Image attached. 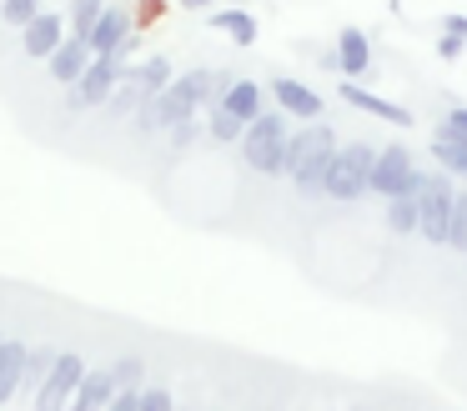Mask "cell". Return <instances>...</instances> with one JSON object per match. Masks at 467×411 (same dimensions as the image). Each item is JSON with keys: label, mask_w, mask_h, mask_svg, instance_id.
Wrapping results in <instances>:
<instances>
[{"label": "cell", "mask_w": 467, "mask_h": 411, "mask_svg": "<svg viewBox=\"0 0 467 411\" xmlns=\"http://www.w3.org/2000/svg\"><path fill=\"white\" fill-rule=\"evenodd\" d=\"M166 136H171V150H186V146H196V140L206 136V126L202 120H182V126H171Z\"/></svg>", "instance_id": "29"}, {"label": "cell", "mask_w": 467, "mask_h": 411, "mask_svg": "<svg viewBox=\"0 0 467 411\" xmlns=\"http://www.w3.org/2000/svg\"><path fill=\"white\" fill-rule=\"evenodd\" d=\"M337 70H342V80H362L372 70V40H367L362 26H342V36H337Z\"/></svg>", "instance_id": "12"}, {"label": "cell", "mask_w": 467, "mask_h": 411, "mask_svg": "<svg viewBox=\"0 0 467 411\" xmlns=\"http://www.w3.org/2000/svg\"><path fill=\"white\" fill-rule=\"evenodd\" d=\"M131 36V5H106L101 20H96L91 40H86V50L91 56H116V46Z\"/></svg>", "instance_id": "13"}, {"label": "cell", "mask_w": 467, "mask_h": 411, "mask_svg": "<svg viewBox=\"0 0 467 411\" xmlns=\"http://www.w3.org/2000/svg\"><path fill=\"white\" fill-rule=\"evenodd\" d=\"M442 36H457V40H467V15H442Z\"/></svg>", "instance_id": "32"}, {"label": "cell", "mask_w": 467, "mask_h": 411, "mask_svg": "<svg viewBox=\"0 0 467 411\" xmlns=\"http://www.w3.org/2000/svg\"><path fill=\"white\" fill-rule=\"evenodd\" d=\"M427 150H432V160H437V170H447V176H462L467 180V146H462V140H452V136H432V146H427Z\"/></svg>", "instance_id": "19"}, {"label": "cell", "mask_w": 467, "mask_h": 411, "mask_svg": "<svg viewBox=\"0 0 467 411\" xmlns=\"http://www.w3.org/2000/svg\"><path fill=\"white\" fill-rule=\"evenodd\" d=\"M447 130H452V136H467V106H452L447 110V120H442Z\"/></svg>", "instance_id": "31"}, {"label": "cell", "mask_w": 467, "mask_h": 411, "mask_svg": "<svg viewBox=\"0 0 467 411\" xmlns=\"http://www.w3.org/2000/svg\"><path fill=\"white\" fill-rule=\"evenodd\" d=\"M447 246L467 256V190H457V200H452V221H447Z\"/></svg>", "instance_id": "25"}, {"label": "cell", "mask_w": 467, "mask_h": 411, "mask_svg": "<svg viewBox=\"0 0 467 411\" xmlns=\"http://www.w3.org/2000/svg\"><path fill=\"white\" fill-rule=\"evenodd\" d=\"M126 66H131L126 56H91L86 76L76 80L71 90H66V110H71V116H86V110H106L111 90L121 86V76H126Z\"/></svg>", "instance_id": "4"}, {"label": "cell", "mask_w": 467, "mask_h": 411, "mask_svg": "<svg viewBox=\"0 0 467 411\" xmlns=\"http://www.w3.org/2000/svg\"><path fill=\"white\" fill-rule=\"evenodd\" d=\"M166 15V0H131V30H151Z\"/></svg>", "instance_id": "27"}, {"label": "cell", "mask_w": 467, "mask_h": 411, "mask_svg": "<svg viewBox=\"0 0 467 411\" xmlns=\"http://www.w3.org/2000/svg\"><path fill=\"white\" fill-rule=\"evenodd\" d=\"M337 96H342L347 106L367 110V116H377V120H387V126H397V130H407V126L417 120L407 106H397V100H387V96H372V90L357 86V80H342V86H337Z\"/></svg>", "instance_id": "10"}, {"label": "cell", "mask_w": 467, "mask_h": 411, "mask_svg": "<svg viewBox=\"0 0 467 411\" xmlns=\"http://www.w3.org/2000/svg\"><path fill=\"white\" fill-rule=\"evenodd\" d=\"M136 411H176V401H171V391H166V386H141Z\"/></svg>", "instance_id": "28"}, {"label": "cell", "mask_w": 467, "mask_h": 411, "mask_svg": "<svg viewBox=\"0 0 467 411\" xmlns=\"http://www.w3.org/2000/svg\"><path fill=\"white\" fill-rule=\"evenodd\" d=\"M216 106L232 110V116L242 120V126H252V120L266 110V90L256 86V80H232V90H226V96L216 100Z\"/></svg>", "instance_id": "17"}, {"label": "cell", "mask_w": 467, "mask_h": 411, "mask_svg": "<svg viewBox=\"0 0 467 411\" xmlns=\"http://www.w3.org/2000/svg\"><path fill=\"white\" fill-rule=\"evenodd\" d=\"M462 50H467V40H457V36H442V40H437V56H442V60H457Z\"/></svg>", "instance_id": "30"}, {"label": "cell", "mask_w": 467, "mask_h": 411, "mask_svg": "<svg viewBox=\"0 0 467 411\" xmlns=\"http://www.w3.org/2000/svg\"><path fill=\"white\" fill-rule=\"evenodd\" d=\"M337 150H342L337 146V130L327 126V120H306L302 130L286 136V170L282 176H292V186L302 190V196H322Z\"/></svg>", "instance_id": "1"}, {"label": "cell", "mask_w": 467, "mask_h": 411, "mask_svg": "<svg viewBox=\"0 0 467 411\" xmlns=\"http://www.w3.org/2000/svg\"><path fill=\"white\" fill-rule=\"evenodd\" d=\"M0 341H5V331H0Z\"/></svg>", "instance_id": "35"}, {"label": "cell", "mask_w": 467, "mask_h": 411, "mask_svg": "<svg viewBox=\"0 0 467 411\" xmlns=\"http://www.w3.org/2000/svg\"><path fill=\"white\" fill-rule=\"evenodd\" d=\"M452 200L457 186L447 170H422V190H417V236H427V246H447V221H452Z\"/></svg>", "instance_id": "5"}, {"label": "cell", "mask_w": 467, "mask_h": 411, "mask_svg": "<svg viewBox=\"0 0 467 411\" xmlns=\"http://www.w3.org/2000/svg\"><path fill=\"white\" fill-rule=\"evenodd\" d=\"M111 396H116L111 366H106V371H86L81 386H76V396H71V406H66V411H106V406H111Z\"/></svg>", "instance_id": "18"}, {"label": "cell", "mask_w": 467, "mask_h": 411, "mask_svg": "<svg viewBox=\"0 0 467 411\" xmlns=\"http://www.w3.org/2000/svg\"><path fill=\"white\" fill-rule=\"evenodd\" d=\"M111 381H116V391H141L146 386V361L141 356H121L111 366Z\"/></svg>", "instance_id": "24"}, {"label": "cell", "mask_w": 467, "mask_h": 411, "mask_svg": "<svg viewBox=\"0 0 467 411\" xmlns=\"http://www.w3.org/2000/svg\"><path fill=\"white\" fill-rule=\"evenodd\" d=\"M212 106V70H186L171 86L156 96V116H161V130L182 126V120H196V110Z\"/></svg>", "instance_id": "6"}, {"label": "cell", "mask_w": 467, "mask_h": 411, "mask_svg": "<svg viewBox=\"0 0 467 411\" xmlns=\"http://www.w3.org/2000/svg\"><path fill=\"white\" fill-rule=\"evenodd\" d=\"M46 66H51V80H56V86L71 90L76 80L86 76V66H91V50H86V40L66 36V40H61V50H56V56L46 60Z\"/></svg>", "instance_id": "14"}, {"label": "cell", "mask_w": 467, "mask_h": 411, "mask_svg": "<svg viewBox=\"0 0 467 411\" xmlns=\"http://www.w3.org/2000/svg\"><path fill=\"white\" fill-rule=\"evenodd\" d=\"M86 376V361L76 356V351H61L51 366V376L41 381V391H36V411H66L76 396V386H81Z\"/></svg>", "instance_id": "8"}, {"label": "cell", "mask_w": 467, "mask_h": 411, "mask_svg": "<svg viewBox=\"0 0 467 411\" xmlns=\"http://www.w3.org/2000/svg\"><path fill=\"white\" fill-rule=\"evenodd\" d=\"M61 40H66V15H56V10H41V15L21 30V50L31 60H51L56 50H61Z\"/></svg>", "instance_id": "11"}, {"label": "cell", "mask_w": 467, "mask_h": 411, "mask_svg": "<svg viewBox=\"0 0 467 411\" xmlns=\"http://www.w3.org/2000/svg\"><path fill=\"white\" fill-rule=\"evenodd\" d=\"M56 356H61V351H56L51 341H46V346H31V351H26V376H21V391H41V381L51 376Z\"/></svg>", "instance_id": "20"}, {"label": "cell", "mask_w": 467, "mask_h": 411, "mask_svg": "<svg viewBox=\"0 0 467 411\" xmlns=\"http://www.w3.org/2000/svg\"><path fill=\"white\" fill-rule=\"evenodd\" d=\"M372 160H377V146H367V140H347V146L337 150L332 170H327L322 196L342 200V206H352V200L372 196Z\"/></svg>", "instance_id": "3"}, {"label": "cell", "mask_w": 467, "mask_h": 411, "mask_svg": "<svg viewBox=\"0 0 467 411\" xmlns=\"http://www.w3.org/2000/svg\"><path fill=\"white\" fill-rule=\"evenodd\" d=\"M206 136H212L216 146H232V140H242V136H246V126L232 116V110L212 106V110H206Z\"/></svg>", "instance_id": "23"}, {"label": "cell", "mask_w": 467, "mask_h": 411, "mask_svg": "<svg viewBox=\"0 0 467 411\" xmlns=\"http://www.w3.org/2000/svg\"><path fill=\"white\" fill-rule=\"evenodd\" d=\"M101 10H106V0H71V10H66V30H71L76 40H91Z\"/></svg>", "instance_id": "22"}, {"label": "cell", "mask_w": 467, "mask_h": 411, "mask_svg": "<svg viewBox=\"0 0 467 411\" xmlns=\"http://www.w3.org/2000/svg\"><path fill=\"white\" fill-rule=\"evenodd\" d=\"M266 96L276 100L282 116H296V120H322V96H317L306 80H292V76H276L266 86Z\"/></svg>", "instance_id": "9"}, {"label": "cell", "mask_w": 467, "mask_h": 411, "mask_svg": "<svg viewBox=\"0 0 467 411\" xmlns=\"http://www.w3.org/2000/svg\"><path fill=\"white\" fill-rule=\"evenodd\" d=\"M417 190H422V170H417L412 150H407L402 140H392V146L377 150V160H372V196L397 200V196H417Z\"/></svg>", "instance_id": "7"}, {"label": "cell", "mask_w": 467, "mask_h": 411, "mask_svg": "<svg viewBox=\"0 0 467 411\" xmlns=\"http://www.w3.org/2000/svg\"><path fill=\"white\" fill-rule=\"evenodd\" d=\"M206 26L212 30H222L232 46H256V36H262V26H256V15L252 10H242V5H232V10H216V15H206Z\"/></svg>", "instance_id": "16"}, {"label": "cell", "mask_w": 467, "mask_h": 411, "mask_svg": "<svg viewBox=\"0 0 467 411\" xmlns=\"http://www.w3.org/2000/svg\"><path fill=\"white\" fill-rule=\"evenodd\" d=\"M182 5H186V10H206L212 0H182Z\"/></svg>", "instance_id": "34"}, {"label": "cell", "mask_w": 467, "mask_h": 411, "mask_svg": "<svg viewBox=\"0 0 467 411\" xmlns=\"http://www.w3.org/2000/svg\"><path fill=\"white\" fill-rule=\"evenodd\" d=\"M286 136H292V126H286L282 110H262L236 146H242V160L256 176H282L286 170Z\"/></svg>", "instance_id": "2"}, {"label": "cell", "mask_w": 467, "mask_h": 411, "mask_svg": "<svg viewBox=\"0 0 467 411\" xmlns=\"http://www.w3.org/2000/svg\"><path fill=\"white\" fill-rule=\"evenodd\" d=\"M417 221H422V211H417V196L387 200V231H392V236H417Z\"/></svg>", "instance_id": "21"}, {"label": "cell", "mask_w": 467, "mask_h": 411, "mask_svg": "<svg viewBox=\"0 0 467 411\" xmlns=\"http://www.w3.org/2000/svg\"><path fill=\"white\" fill-rule=\"evenodd\" d=\"M26 341L21 336H5L0 341V406L21 396V376H26Z\"/></svg>", "instance_id": "15"}, {"label": "cell", "mask_w": 467, "mask_h": 411, "mask_svg": "<svg viewBox=\"0 0 467 411\" xmlns=\"http://www.w3.org/2000/svg\"><path fill=\"white\" fill-rule=\"evenodd\" d=\"M41 15V0H0V20H5V26H31V20Z\"/></svg>", "instance_id": "26"}, {"label": "cell", "mask_w": 467, "mask_h": 411, "mask_svg": "<svg viewBox=\"0 0 467 411\" xmlns=\"http://www.w3.org/2000/svg\"><path fill=\"white\" fill-rule=\"evenodd\" d=\"M136 396H141V391H116L106 411H136Z\"/></svg>", "instance_id": "33"}]
</instances>
